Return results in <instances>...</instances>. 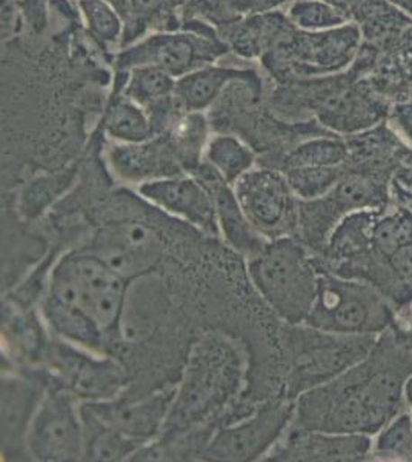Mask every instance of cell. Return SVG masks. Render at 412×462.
Returning a JSON list of instances; mask_svg holds the SVG:
<instances>
[{
    "label": "cell",
    "instance_id": "30bf717a",
    "mask_svg": "<svg viewBox=\"0 0 412 462\" xmlns=\"http://www.w3.org/2000/svg\"><path fill=\"white\" fill-rule=\"evenodd\" d=\"M377 337H344L298 326L296 356L288 396L296 400L305 390L339 376L371 352Z\"/></svg>",
    "mask_w": 412,
    "mask_h": 462
},
{
    "label": "cell",
    "instance_id": "f1b7e54d",
    "mask_svg": "<svg viewBox=\"0 0 412 462\" xmlns=\"http://www.w3.org/2000/svg\"><path fill=\"white\" fill-rule=\"evenodd\" d=\"M206 121L200 113H187L178 117L167 132V139L183 171L193 173L202 163L206 148Z\"/></svg>",
    "mask_w": 412,
    "mask_h": 462
},
{
    "label": "cell",
    "instance_id": "f35d334b",
    "mask_svg": "<svg viewBox=\"0 0 412 462\" xmlns=\"http://www.w3.org/2000/svg\"><path fill=\"white\" fill-rule=\"evenodd\" d=\"M388 2L405 13L407 17H412V0H388Z\"/></svg>",
    "mask_w": 412,
    "mask_h": 462
},
{
    "label": "cell",
    "instance_id": "484cf974",
    "mask_svg": "<svg viewBox=\"0 0 412 462\" xmlns=\"http://www.w3.org/2000/svg\"><path fill=\"white\" fill-rule=\"evenodd\" d=\"M82 410L85 427V459L84 461L119 462L136 459L137 455L145 448L142 442L124 435L122 431L108 427L88 411Z\"/></svg>",
    "mask_w": 412,
    "mask_h": 462
},
{
    "label": "cell",
    "instance_id": "60d3db41",
    "mask_svg": "<svg viewBox=\"0 0 412 462\" xmlns=\"http://www.w3.org/2000/svg\"><path fill=\"white\" fill-rule=\"evenodd\" d=\"M405 401H407V410L412 411V374L405 383Z\"/></svg>",
    "mask_w": 412,
    "mask_h": 462
},
{
    "label": "cell",
    "instance_id": "ac0fdd59",
    "mask_svg": "<svg viewBox=\"0 0 412 462\" xmlns=\"http://www.w3.org/2000/svg\"><path fill=\"white\" fill-rule=\"evenodd\" d=\"M213 43L193 34H156L128 48L117 59L119 69L131 71L137 67L152 65L165 69L176 79L183 74L208 65L215 59Z\"/></svg>",
    "mask_w": 412,
    "mask_h": 462
},
{
    "label": "cell",
    "instance_id": "ab89813d",
    "mask_svg": "<svg viewBox=\"0 0 412 462\" xmlns=\"http://www.w3.org/2000/svg\"><path fill=\"white\" fill-rule=\"evenodd\" d=\"M398 326L402 327L403 331L407 333V337L412 341V307L407 311V316H403L402 319H398Z\"/></svg>",
    "mask_w": 412,
    "mask_h": 462
},
{
    "label": "cell",
    "instance_id": "8fae6325",
    "mask_svg": "<svg viewBox=\"0 0 412 462\" xmlns=\"http://www.w3.org/2000/svg\"><path fill=\"white\" fill-rule=\"evenodd\" d=\"M309 110L326 132L346 137L388 121L389 108L372 87L354 84L337 76L311 87Z\"/></svg>",
    "mask_w": 412,
    "mask_h": 462
},
{
    "label": "cell",
    "instance_id": "d590c367",
    "mask_svg": "<svg viewBox=\"0 0 412 462\" xmlns=\"http://www.w3.org/2000/svg\"><path fill=\"white\" fill-rule=\"evenodd\" d=\"M322 2L334 6V8L350 17L351 21L354 22L355 19H359V16H361L366 0H322Z\"/></svg>",
    "mask_w": 412,
    "mask_h": 462
},
{
    "label": "cell",
    "instance_id": "b9f144b4",
    "mask_svg": "<svg viewBox=\"0 0 412 462\" xmlns=\"http://www.w3.org/2000/svg\"><path fill=\"white\" fill-rule=\"evenodd\" d=\"M411 415H412V411H411Z\"/></svg>",
    "mask_w": 412,
    "mask_h": 462
},
{
    "label": "cell",
    "instance_id": "8992f818",
    "mask_svg": "<svg viewBox=\"0 0 412 462\" xmlns=\"http://www.w3.org/2000/svg\"><path fill=\"white\" fill-rule=\"evenodd\" d=\"M391 179L359 173L344 167L334 189L320 199L298 204L296 237L314 254H322L335 226L354 211L381 208L392 202Z\"/></svg>",
    "mask_w": 412,
    "mask_h": 462
},
{
    "label": "cell",
    "instance_id": "5b68a950",
    "mask_svg": "<svg viewBox=\"0 0 412 462\" xmlns=\"http://www.w3.org/2000/svg\"><path fill=\"white\" fill-rule=\"evenodd\" d=\"M303 326L344 337H379L398 326V313L372 285L320 267L317 296Z\"/></svg>",
    "mask_w": 412,
    "mask_h": 462
},
{
    "label": "cell",
    "instance_id": "5bb4252c",
    "mask_svg": "<svg viewBox=\"0 0 412 462\" xmlns=\"http://www.w3.org/2000/svg\"><path fill=\"white\" fill-rule=\"evenodd\" d=\"M362 39L363 32L355 22L318 32L296 28L287 48L285 63L298 74H339L359 58Z\"/></svg>",
    "mask_w": 412,
    "mask_h": 462
},
{
    "label": "cell",
    "instance_id": "d6986e66",
    "mask_svg": "<svg viewBox=\"0 0 412 462\" xmlns=\"http://www.w3.org/2000/svg\"><path fill=\"white\" fill-rule=\"evenodd\" d=\"M189 174L196 176L213 198L220 236L224 237L228 247L246 259L256 256L257 253L267 247L270 239L261 235L246 217L233 185L228 184L208 163H200Z\"/></svg>",
    "mask_w": 412,
    "mask_h": 462
},
{
    "label": "cell",
    "instance_id": "7402d4cb",
    "mask_svg": "<svg viewBox=\"0 0 412 462\" xmlns=\"http://www.w3.org/2000/svg\"><path fill=\"white\" fill-rule=\"evenodd\" d=\"M348 161L344 167L359 173L372 174L394 180L402 167L409 145L392 130L388 121L344 137Z\"/></svg>",
    "mask_w": 412,
    "mask_h": 462
},
{
    "label": "cell",
    "instance_id": "9c48e42d",
    "mask_svg": "<svg viewBox=\"0 0 412 462\" xmlns=\"http://www.w3.org/2000/svg\"><path fill=\"white\" fill-rule=\"evenodd\" d=\"M296 416V400L289 396L268 401L250 416L222 427L209 436L202 459L252 462L267 459Z\"/></svg>",
    "mask_w": 412,
    "mask_h": 462
},
{
    "label": "cell",
    "instance_id": "277c9868",
    "mask_svg": "<svg viewBox=\"0 0 412 462\" xmlns=\"http://www.w3.org/2000/svg\"><path fill=\"white\" fill-rule=\"evenodd\" d=\"M128 285L130 281L85 248L54 261L47 294L84 310L113 342L121 337Z\"/></svg>",
    "mask_w": 412,
    "mask_h": 462
},
{
    "label": "cell",
    "instance_id": "6da1fadb",
    "mask_svg": "<svg viewBox=\"0 0 412 462\" xmlns=\"http://www.w3.org/2000/svg\"><path fill=\"white\" fill-rule=\"evenodd\" d=\"M245 356L222 335H206L194 344L163 433L156 444H169L196 433L241 393Z\"/></svg>",
    "mask_w": 412,
    "mask_h": 462
},
{
    "label": "cell",
    "instance_id": "ffe728a7",
    "mask_svg": "<svg viewBox=\"0 0 412 462\" xmlns=\"http://www.w3.org/2000/svg\"><path fill=\"white\" fill-rule=\"evenodd\" d=\"M47 387V376L28 379L5 374L2 378V453L5 457H26V430Z\"/></svg>",
    "mask_w": 412,
    "mask_h": 462
},
{
    "label": "cell",
    "instance_id": "d4e9b609",
    "mask_svg": "<svg viewBox=\"0 0 412 462\" xmlns=\"http://www.w3.org/2000/svg\"><path fill=\"white\" fill-rule=\"evenodd\" d=\"M78 178V163L60 171L37 176L23 185L17 199V211L22 219L32 222L42 217L73 189Z\"/></svg>",
    "mask_w": 412,
    "mask_h": 462
},
{
    "label": "cell",
    "instance_id": "ba28073f",
    "mask_svg": "<svg viewBox=\"0 0 412 462\" xmlns=\"http://www.w3.org/2000/svg\"><path fill=\"white\" fill-rule=\"evenodd\" d=\"M43 374L48 383H56L80 402H99L119 398L128 383L125 368L106 353H96L82 346L51 337Z\"/></svg>",
    "mask_w": 412,
    "mask_h": 462
},
{
    "label": "cell",
    "instance_id": "4316f807",
    "mask_svg": "<svg viewBox=\"0 0 412 462\" xmlns=\"http://www.w3.org/2000/svg\"><path fill=\"white\" fill-rule=\"evenodd\" d=\"M104 130L114 143H141L156 137L145 106L126 96L111 106L105 117Z\"/></svg>",
    "mask_w": 412,
    "mask_h": 462
},
{
    "label": "cell",
    "instance_id": "83f0119b",
    "mask_svg": "<svg viewBox=\"0 0 412 462\" xmlns=\"http://www.w3.org/2000/svg\"><path fill=\"white\" fill-rule=\"evenodd\" d=\"M204 162L215 170L228 184L234 185L243 174L254 169L256 156L239 137L217 134L206 143Z\"/></svg>",
    "mask_w": 412,
    "mask_h": 462
},
{
    "label": "cell",
    "instance_id": "8d00e7d4",
    "mask_svg": "<svg viewBox=\"0 0 412 462\" xmlns=\"http://www.w3.org/2000/svg\"><path fill=\"white\" fill-rule=\"evenodd\" d=\"M162 4L163 0H130L133 13L141 17L151 16L152 13H156L162 6Z\"/></svg>",
    "mask_w": 412,
    "mask_h": 462
},
{
    "label": "cell",
    "instance_id": "4dcf8cb0",
    "mask_svg": "<svg viewBox=\"0 0 412 462\" xmlns=\"http://www.w3.org/2000/svg\"><path fill=\"white\" fill-rule=\"evenodd\" d=\"M372 461L412 462V415L405 410L372 436Z\"/></svg>",
    "mask_w": 412,
    "mask_h": 462
},
{
    "label": "cell",
    "instance_id": "d6a6232c",
    "mask_svg": "<svg viewBox=\"0 0 412 462\" xmlns=\"http://www.w3.org/2000/svg\"><path fill=\"white\" fill-rule=\"evenodd\" d=\"M292 193L300 202L320 199L334 189L344 174L342 167H302L283 170Z\"/></svg>",
    "mask_w": 412,
    "mask_h": 462
},
{
    "label": "cell",
    "instance_id": "4fadbf2b",
    "mask_svg": "<svg viewBox=\"0 0 412 462\" xmlns=\"http://www.w3.org/2000/svg\"><path fill=\"white\" fill-rule=\"evenodd\" d=\"M87 250L104 259L122 278L131 282L156 267L160 261L162 245L150 226L122 219L100 226L91 248Z\"/></svg>",
    "mask_w": 412,
    "mask_h": 462
},
{
    "label": "cell",
    "instance_id": "3957f363",
    "mask_svg": "<svg viewBox=\"0 0 412 462\" xmlns=\"http://www.w3.org/2000/svg\"><path fill=\"white\" fill-rule=\"evenodd\" d=\"M251 284L287 326H303L317 296V254L296 236L268 242L248 259Z\"/></svg>",
    "mask_w": 412,
    "mask_h": 462
},
{
    "label": "cell",
    "instance_id": "74e56055",
    "mask_svg": "<svg viewBox=\"0 0 412 462\" xmlns=\"http://www.w3.org/2000/svg\"><path fill=\"white\" fill-rule=\"evenodd\" d=\"M392 199L398 200L402 204L407 205L412 210V189L403 187L400 182L392 180Z\"/></svg>",
    "mask_w": 412,
    "mask_h": 462
},
{
    "label": "cell",
    "instance_id": "7a4b0ae2",
    "mask_svg": "<svg viewBox=\"0 0 412 462\" xmlns=\"http://www.w3.org/2000/svg\"><path fill=\"white\" fill-rule=\"evenodd\" d=\"M396 416L365 356L339 376L298 394L292 424L308 430L374 436Z\"/></svg>",
    "mask_w": 412,
    "mask_h": 462
},
{
    "label": "cell",
    "instance_id": "52a82bcc",
    "mask_svg": "<svg viewBox=\"0 0 412 462\" xmlns=\"http://www.w3.org/2000/svg\"><path fill=\"white\" fill-rule=\"evenodd\" d=\"M80 401L56 383H48L26 430L28 459L73 462L85 459V427Z\"/></svg>",
    "mask_w": 412,
    "mask_h": 462
},
{
    "label": "cell",
    "instance_id": "1f68e13d",
    "mask_svg": "<svg viewBox=\"0 0 412 462\" xmlns=\"http://www.w3.org/2000/svg\"><path fill=\"white\" fill-rule=\"evenodd\" d=\"M178 79L165 69L152 65H143L130 71L125 96L137 104L146 106L174 96Z\"/></svg>",
    "mask_w": 412,
    "mask_h": 462
},
{
    "label": "cell",
    "instance_id": "e0dca14e",
    "mask_svg": "<svg viewBox=\"0 0 412 462\" xmlns=\"http://www.w3.org/2000/svg\"><path fill=\"white\" fill-rule=\"evenodd\" d=\"M176 396V387L159 390L141 400H124L122 396L111 401L82 402V409L124 435L150 446L163 433L168 416Z\"/></svg>",
    "mask_w": 412,
    "mask_h": 462
},
{
    "label": "cell",
    "instance_id": "836d02e7",
    "mask_svg": "<svg viewBox=\"0 0 412 462\" xmlns=\"http://www.w3.org/2000/svg\"><path fill=\"white\" fill-rule=\"evenodd\" d=\"M288 21L300 32H318L350 23V17L322 0H296L288 10Z\"/></svg>",
    "mask_w": 412,
    "mask_h": 462
},
{
    "label": "cell",
    "instance_id": "cb8c5ba5",
    "mask_svg": "<svg viewBox=\"0 0 412 462\" xmlns=\"http://www.w3.org/2000/svg\"><path fill=\"white\" fill-rule=\"evenodd\" d=\"M241 74L237 69L205 65L179 78L174 97L183 111L200 113L217 99L224 85L241 78Z\"/></svg>",
    "mask_w": 412,
    "mask_h": 462
},
{
    "label": "cell",
    "instance_id": "7c38bea8",
    "mask_svg": "<svg viewBox=\"0 0 412 462\" xmlns=\"http://www.w3.org/2000/svg\"><path fill=\"white\" fill-rule=\"evenodd\" d=\"M233 187L246 217L261 235L270 241L296 236L300 200L283 171L252 169Z\"/></svg>",
    "mask_w": 412,
    "mask_h": 462
},
{
    "label": "cell",
    "instance_id": "9a60e30c",
    "mask_svg": "<svg viewBox=\"0 0 412 462\" xmlns=\"http://www.w3.org/2000/svg\"><path fill=\"white\" fill-rule=\"evenodd\" d=\"M265 461H372V436L363 435V433L308 430V429L291 424Z\"/></svg>",
    "mask_w": 412,
    "mask_h": 462
},
{
    "label": "cell",
    "instance_id": "603a6c76",
    "mask_svg": "<svg viewBox=\"0 0 412 462\" xmlns=\"http://www.w3.org/2000/svg\"><path fill=\"white\" fill-rule=\"evenodd\" d=\"M52 337L96 353H108L111 341L95 320L76 305L45 293L39 305Z\"/></svg>",
    "mask_w": 412,
    "mask_h": 462
},
{
    "label": "cell",
    "instance_id": "f546056e",
    "mask_svg": "<svg viewBox=\"0 0 412 462\" xmlns=\"http://www.w3.org/2000/svg\"><path fill=\"white\" fill-rule=\"evenodd\" d=\"M348 161L344 137L333 133L314 136L291 148L283 159V170L302 167H342Z\"/></svg>",
    "mask_w": 412,
    "mask_h": 462
},
{
    "label": "cell",
    "instance_id": "44dd1931",
    "mask_svg": "<svg viewBox=\"0 0 412 462\" xmlns=\"http://www.w3.org/2000/svg\"><path fill=\"white\" fill-rule=\"evenodd\" d=\"M108 163L115 178L136 187L154 179L185 174L163 134L146 143H114L108 152Z\"/></svg>",
    "mask_w": 412,
    "mask_h": 462
},
{
    "label": "cell",
    "instance_id": "e575fe53",
    "mask_svg": "<svg viewBox=\"0 0 412 462\" xmlns=\"http://www.w3.org/2000/svg\"><path fill=\"white\" fill-rule=\"evenodd\" d=\"M89 32L100 42L113 43L121 37L122 21L106 0H78Z\"/></svg>",
    "mask_w": 412,
    "mask_h": 462
},
{
    "label": "cell",
    "instance_id": "2e32d148",
    "mask_svg": "<svg viewBox=\"0 0 412 462\" xmlns=\"http://www.w3.org/2000/svg\"><path fill=\"white\" fill-rule=\"evenodd\" d=\"M137 195L163 213L209 236H220L215 202L193 174H176L137 185Z\"/></svg>",
    "mask_w": 412,
    "mask_h": 462
}]
</instances>
